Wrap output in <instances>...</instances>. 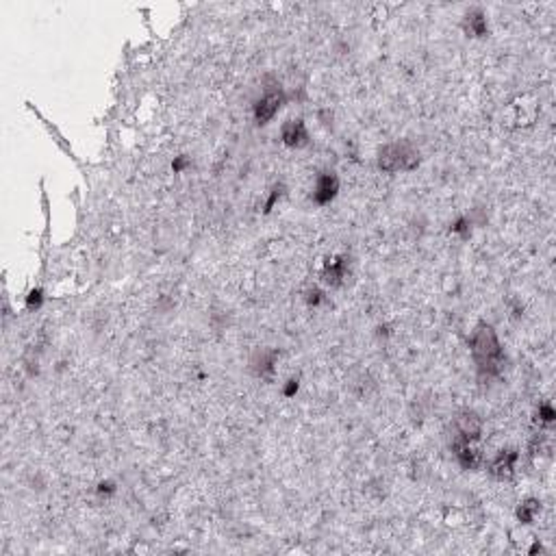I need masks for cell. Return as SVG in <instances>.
<instances>
[{
  "instance_id": "obj_11",
  "label": "cell",
  "mask_w": 556,
  "mask_h": 556,
  "mask_svg": "<svg viewBox=\"0 0 556 556\" xmlns=\"http://www.w3.org/2000/svg\"><path fill=\"white\" fill-rule=\"evenodd\" d=\"M463 26H465V33L472 35V37H485V35L489 33L487 16H485V11H483V9H472V11H467V16H465V22H463Z\"/></svg>"
},
{
  "instance_id": "obj_3",
  "label": "cell",
  "mask_w": 556,
  "mask_h": 556,
  "mask_svg": "<svg viewBox=\"0 0 556 556\" xmlns=\"http://www.w3.org/2000/svg\"><path fill=\"white\" fill-rule=\"evenodd\" d=\"M283 104H285L283 89H268L255 104V122L268 124L272 117L283 109Z\"/></svg>"
},
{
  "instance_id": "obj_8",
  "label": "cell",
  "mask_w": 556,
  "mask_h": 556,
  "mask_svg": "<svg viewBox=\"0 0 556 556\" xmlns=\"http://www.w3.org/2000/svg\"><path fill=\"white\" fill-rule=\"evenodd\" d=\"M348 257L346 255H335V257H328L324 261V268H322V278L324 283L330 285V287H341L343 281H346L348 276Z\"/></svg>"
},
{
  "instance_id": "obj_19",
  "label": "cell",
  "mask_w": 556,
  "mask_h": 556,
  "mask_svg": "<svg viewBox=\"0 0 556 556\" xmlns=\"http://www.w3.org/2000/svg\"><path fill=\"white\" fill-rule=\"evenodd\" d=\"M113 491H115L113 483H100L98 485V494H113Z\"/></svg>"
},
{
  "instance_id": "obj_5",
  "label": "cell",
  "mask_w": 556,
  "mask_h": 556,
  "mask_svg": "<svg viewBox=\"0 0 556 556\" xmlns=\"http://www.w3.org/2000/svg\"><path fill=\"white\" fill-rule=\"evenodd\" d=\"M452 450H454V456L463 470H478L483 465V452L478 448V441H465V439H456L454 437Z\"/></svg>"
},
{
  "instance_id": "obj_14",
  "label": "cell",
  "mask_w": 556,
  "mask_h": 556,
  "mask_svg": "<svg viewBox=\"0 0 556 556\" xmlns=\"http://www.w3.org/2000/svg\"><path fill=\"white\" fill-rule=\"evenodd\" d=\"M452 233H456V235H461L463 240H467V237L472 235V222L467 220V218H459L454 224H452V229H450Z\"/></svg>"
},
{
  "instance_id": "obj_12",
  "label": "cell",
  "mask_w": 556,
  "mask_h": 556,
  "mask_svg": "<svg viewBox=\"0 0 556 556\" xmlns=\"http://www.w3.org/2000/svg\"><path fill=\"white\" fill-rule=\"evenodd\" d=\"M539 509H541V502L539 500H535V498L524 500L522 505H520V509H518V520L522 524H533L535 518H537V513H539Z\"/></svg>"
},
{
  "instance_id": "obj_18",
  "label": "cell",
  "mask_w": 556,
  "mask_h": 556,
  "mask_svg": "<svg viewBox=\"0 0 556 556\" xmlns=\"http://www.w3.org/2000/svg\"><path fill=\"white\" fill-rule=\"evenodd\" d=\"M307 302H309V307H320V304L324 302V294L320 289H311L307 294Z\"/></svg>"
},
{
  "instance_id": "obj_1",
  "label": "cell",
  "mask_w": 556,
  "mask_h": 556,
  "mask_svg": "<svg viewBox=\"0 0 556 556\" xmlns=\"http://www.w3.org/2000/svg\"><path fill=\"white\" fill-rule=\"evenodd\" d=\"M470 350L476 365H478L480 376H498L502 372V365H505V350H502V343L496 335L494 326H489L480 322L474 328L472 339H470Z\"/></svg>"
},
{
  "instance_id": "obj_4",
  "label": "cell",
  "mask_w": 556,
  "mask_h": 556,
  "mask_svg": "<svg viewBox=\"0 0 556 556\" xmlns=\"http://www.w3.org/2000/svg\"><path fill=\"white\" fill-rule=\"evenodd\" d=\"M339 194V178L335 172H322L315 178V187H313V202L317 207L330 205Z\"/></svg>"
},
{
  "instance_id": "obj_10",
  "label": "cell",
  "mask_w": 556,
  "mask_h": 556,
  "mask_svg": "<svg viewBox=\"0 0 556 556\" xmlns=\"http://www.w3.org/2000/svg\"><path fill=\"white\" fill-rule=\"evenodd\" d=\"M276 363H278V352L276 350H263L257 354V359L253 361L255 374L263 380H272L276 372Z\"/></svg>"
},
{
  "instance_id": "obj_20",
  "label": "cell",
  "mask_w": 556,
  "mask_h": 556,
  "mask_svg": "<svg viewBox=\"0 0 556 556\" xmlns=\"http://www.w3.org/2000/svg\"><path fill=\"white\" fill-rule=\"evenodd\" d=\"M185 165H187V159H185V157H178L176 161L172 163V170H174V172H181V170H185Z\"/></svg>"
},
{
  "instance_id": "obj_16",
  "label": "cell",
  "mask_w": 556,
  "mask_h": 556,
  "mask_svg": "<svg viewBox=\"0 0 556 556\" xmlns=\"http://www.w3.org/2000/svg\"><path fill=\"white\" fill-rule=\"evenodd\" d=\"M298 389H300V378H298V376H291V378L285 382L283 395H285V398H294V395L298 393Z\"/></svg>"
},
{
  "instance_id": "obj_15",
  "label": "cell",
  "mask_w": 556,
  "mask_h": 556,
  "mask_svg": "<svg viewBox=\"0 0 556 556\" xmlns=\"http://www.w3.org/2000/svg\"><path fill=\"white\" fill-rule=\"evenodd\" d=\"M539 421L541 424H552L554 419H556V411H554V406L550 404V402H544L539 406Z\"/></svg>"
},
{
  "instance_id": "obj_17",
  "label": "cell",
  "mask_w": 556,
  "mask_h": 556,
  "mask_svg": "<svg viewBox=\"0 0 556 556\" xmlns=\"http://www.w3.org/2000/svg\"><path fill=\"white\" fill-rule=\"evenodd\" d=\"M44 296H42V289H33L29 298H26V307L29 309H39V304H42Z\"/></svg>"
},
{
  "instance_id": "obj_13",
  "label": "cell",
  "mask_w": 556,
  "mask_h": 556,
  "mask_svg": "<svg viewBox=\"0 0 556 556\" xmlns=\"http://www.w3.org/2000/svg\"><path fill=\"white\" fill-rule=\"evenodd\" d=\"M285 196V185L283 183H276L274 187L270 189V194H268V200H266V205H263V213H272V209L281 202V198Z\"/></svg>"
},
{
  "instance_id": "obj_6",
  "label": "cell",
  "mask_w": 556,
  "mask_h": 556,
  "mask_svg": "<svg viewBox=\"0 0 556 556\" xmlns=\"http://www.w3.org/2000/svg\"><path fill=\"white\" fill-rule=\"evenodd\" d=\"M454 437L465 441H480L483 435V419L474 411H463L454 419Z\"/></svg>"
},
{
  "instance_id": "obj_9",
  "label": "cell",
  "mask_w": 556,
  "mask_h": 556,
  "mask_svg": "<svg viewBox=\"0 0 556 556\" xmlns=\"http://www.w3.org/2000/svg\"><path fill=\"white\" fill-rule=\"evenodd\" d=\"M281 139L289 148H304L309 143V130L302 120H289L281 128Z\"/></svg>"
},
{
  "instance_id": "obj_7",
  "label": "cell",
  "mask_w": 556,
  "mask_h": 556,
  "mask_svg": "<svg viewBox=\"0 0 556 556\" xmlns=\"http://www.w3.org/2000/svg\"><path fill=\"white\" fill-rule=\"evenodd\" d=\"M518 461H520L518 450H502V452H498V456L489 463V472H491V476L498 480H511Z\"/></svg>"
},
{
  "instance_id": "obj_2",
  "label": "cell",
  "mask_w": 556,
  "mask_h": 556,
  "mask_svg": "<svg viewBox=\"0 0 556 556\" xmlns=\"http://www.w3.org/2000/svg\"><path fill=\"white\" fill-rule=\"evenodd\" d=\"M419 165V152L411 141H393L382 146L378 152V167L387 174L413 172Z\"/></svg>"
}]
</instances>
